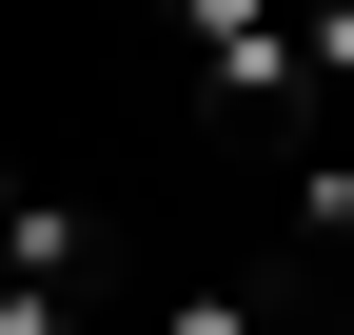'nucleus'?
Listing matches in <instances>:
<instances>
[{"label": "nucleus", "mask_w": 354, "mask_h": 335, "mask_svg": "<svg viewBox=\"0 0 354 335\" xmlns=\"http://www.w3.org/2000/svg\"><path fill=\"white\" fill-rule=\"evenodd\" d=\"M295 79H315V99H354V0H295Z\"/></svg>", "instance_id": "20e7f679"}, {"label": "nucleus", "mask_w": 354, "mask_h": 335, "mask_svg": "<svg viewBox=\"0 0 354 335\" xmlns=\"http://www.w3.org/2000/svg\"><path fill=\"white\" fill-rule=\"evenodd\" d=\"M158 335H276V296H236V276H197V296H158Z\"/></svg>", "instance_id": "39448f33"}, {"label": "nucleus", "mask_w": 354, "mask_h": 335, "mask_svg": "<svg viewBox=\"0 0 354 335\" xmlns=\"http://www.w3.org/2000/svg\"><path fill=\"white\" fill-rule=\"evenodd\" d=\"M177 20V79L256 138H315V79H295V0H158Z\"/></svg>", "instance_id": "f257e3e1"}, {"label": "nucleus", "mask_w": 354, "mask_h": 335, "mask_svg": "<svg viewBox=\"0 0 354 335\" xmlns=\"http://www.w3.org/2000/svg\"><path fill=\"white\" fill-rule=\"evenodd\" d=\"M295 257L354 296V158H315V178H295Z\"/></svg>", "instance_id": "7ed1b4c3"}, {"label": "nucleus", "mask_w": 354, "mask_h": 335, "mask_svg": "<svg viewBox=\"0 0 354 335\" xmlns=\"http://www.w3.org/2000/svg\"><path fill=\"white\" fill-rule=\"evenodd\" d=\"M0 296H99V217L59 178H0Z\"/></svg>", "instance_id": "f03ea898"}]
</instances>
